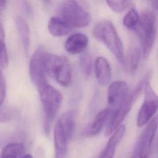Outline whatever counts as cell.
I'll return each mask as SVG.
<instances>
[{
  "instance_id": "obj_1",
  "label": "cell",
  "mask_w": 158,
  "mask_h": 158,
  "mask_svg": "<svg viewBox=\"0 0 158 158\" xmlns=\"http://www.w3.org/2000/svg\"><path fill=\"white\" fill-rule=\"evenodd\" d=\"M44 114V130L49 134L50 128L60 107L62 96L60 92L51 86L48 81L36 86Z\"/></svg>"
},
{
  "instance_id": "obj_2",
  "label": "cell",
  "mask_w": 158,
  "mask_h": 158,
  "mask_svg": "<svg viewBox=\"0 0 158 158\" xmlns=\"http://www.w3.org/2000/svg\"><path fill=\"white\" fill-rule=\"evenodd\" d=\"M93 34L96 39L106 46L120 64L125 65L123 44L110 21L102 20L98 22L93 27Z\"/></svg>"
},
{
  "instance_id": "obj_3",
  "label": "cell",
  "mask_w": 158,
  "mask_h": 158,
  "mask_svg": "<svg viewBox=\"0 0 158 158\" xmlns=\"http://www.w3.org/2000/svg\"><path fill=\"white\" fill-rule=\"evenodd\" d=\"M44 69L47 75L53 77L63 86H69L72 80V68L67 58L46 52Z\"/></svg>"
},
{
  "instance_id": "obj_4",
  "label": "cell",
  "mask_w": 158,
  "mask_h": 158,
  "mask_svg": "<svg viewBox=\"0 0 158 158\" xmlns=\"http://www.w3.org/2000/svg\"><path fill=\"white\" fill-rule=\"evenodd\" d=\"M148 74L149 73H148V75H146L141 81L138 83L136 86L130 92L128 96L121 106H120L116 110H114L112 116L107 122L105 131L106 136H109L120 126V123L124 120L126 115L131 110L135 102L142 93L146 81L149 79Z\"/></svg>"
},
{
  "instance_id": "obj_5",
  "label": "cell",
  "mask_w": 158,
  "mask_h": 158,
  "mask_svg": "<svg viewBox=\"0 0 158 158\" xmlns=\"http://www.w3.org/2000/svg\"><path fill=\"white\" fill-rule=\"evenodd\" d=\"M139 17V22L136 30L141 40L143 58L147 59L156 37V16L152 12L144 10Z\"/></svg>"
},
{
  "instance_id": "obj_6",
  "label": "cell",
  "mask_w": 158,
  "mask_h": 158,
  "mask_svg": "<svg viewBox=\"0 0 158 158\" xmlns=\"http://www.w3.org/2000/svg\"><path fill=\"white\" fill-rule=\"evenodd\" d=\"M59 17L72 28L84 27L90 22L89 14L77 1H64L59 5Z\"/></svg>"
},
{
  "instance_id": "obj_7",
  "label": "cell",
  "mask_w": 158,
  "mask_h": 158,
  "mask_svg": "<svg viewBox=\"0 0 158 158\" xmlns=\"http://www.w3.org/2000/svg\"><path fill=\"white\" fill-rule=\"evenodd\" d=\"M144 97L137 117V125L142 127L148 123L158 110V96L152 89L149 80L144 85Z\"/></svg>"
},
{
  "instance_id": "obj_8",
  "label": "cell",
  "mask_w": 158,
  "mask_h": 158,
  "mask_svg": "<svg viewBox=\"0 0 158 158\" xmlns=\"http://www.w3.org/2000/svg\"><path fill=\"white\" fill-rule=\"evenodd\" d=\"M158 127V114L148 122L135 146L132 158H149L152 141Z\"/></svg>"
},
{
  "instance_id": "obj_9",
  "label": "cell",
  "mask_w": 158,
  "mask_h": 158,
  "mask_svg": "<svg viewBox=\"0 0 158 158\" xmlns=\"http://www.w3.org/2000/svg\"><path fill=\"white\" fill-rule=\"evenodd\" d=\"M46 52L42 48H39L32 55L30 61V76L35 86L47 81V74L44 69V56Z\"/></svg>"
},
{
  "instance_id": "obj_10",
  "label": "cell",
  "mask_w": 158,
  "mask_h": 158,
  "mask_svg": "<svg viewBox=\"0 0 158 158\" xmlns=\"http://www.w3.org/2000/svg\"><path fill=\"white\" fill-rule=\"evenodd\" d=\"M129 87L124 81L118 80L112 82L107 91V102L109 108L116 110L125 101L130 93Z\"/></svg>"
},
{
  "instance_id": "obj_11",
  "label": "cell",
  "mask_w": 158,
  "mask_h": 158,
  "mask_svg": "<svg viewBox=\"0 0 158 158\" xmlns=\"http://www.w3.org/2000/svg\"><path fill=\"white\" fill-rule=\"evenodd\" d=\"M114 110L109 107L99 112L91 123L85 128L83 134L85 136H94L98 135L106 122H109Z\"/></svg>"
},
{
  "instance_id": "obj_12",
  "label": "cell",
  "mask_w": 158,
  "mask_h": 158,
  "mask_svg": "<svg viewBox=\"0 0 158 158\" xmlns=\"http://www.w3.org/2000/svg\"><path fill=\"white\" fill-rule=\"evenodd\" d=\"M55 158H66L69 139L58 119L54 129Z\"/></svg>"
},
{
  "instance_id": "obj_13",
  "label": "cell",
  "mask_w": 158,
  "mask_h": 158,
  "mask_svg": "<svg viewBox=\"0 0 158 158\" xmlns=\"http://www.w3.org/2000/svg\"><path fill=\"white\" fill-rule=\"evenodd\" d=\"M88 44V36L81 33L70 35L64 43L66 51L71 54H78L84 52Z\"/></svg>"
},
{
  "instance_id": "obj_14",
  "label": "cell",
  "mask_w": 158,
  "mask_h": 158,
  "mask_svg": "<svg viewBox=\"0 0 158 158\" xmlns=\"http://www.w3.org/2000/svg\"><path fill=\"white\" fill-rule=\"evenodd\" d=\"M94 72L98 83L107 85L111 78V69L107 60L104 57H98L94 62Z\"/></svg>"
},
{
  "instance_id": "obj_15",
  "label": "cell",
  "mask_w": 158,
  "mask_h": 158,
  "mask_svg": "<svg viewBox=\"0 0 158 158\" xmlns=\"http://www.w3.org/2000/svg\"><path fill=\"white\" fill-rule=\"evenodd\" d=\"M125 132V127L120 125L112 133L99 158H114L116 148L123 137Z\"/></svg>"
},
{
  "instance_id": "obj_16",
  "label": "cell",
  "mask_w": 158,
  "mask_h": 158,
  "mask_svg": "<svg viewBox=\"0 0 158 158\" xmlns=\"http://www.w3.org/2000/svg\"><path fill=\"white\" fill-rule=\"evenodd\" d=\"M48 28L52 36L60 37L69 34L73 28L59 17H53L49 20Z\"/></svg>"
},
{
  "instance_id": "obj_17",
  "label": "cell",
  "mask_w": 158,
  "mask_h": 158,
  "mask_svg": "<svg viewBox=\"0 0 158 158\" xmlns=\"http://www.w3.org/2000/svg\"><path fill=\"white\" fill-rule=\"evenodd\" d=\"M141 54V48L136 44H132L128 49L125 58V65L130 73L133 74L136 71L140 62Z\"/></svg>"
},
{
  "instance_id": "obj_18",
  "label": "cell",
  "mask_w": 158,
  "mask_h": 158,
  "mask_svg": "<svg viewBox=\"0 0 158 158\" xmlns=\"http://www.w3.org/2000/svg\"><path fill=\"white\" fill-rule=\"evenodd\" d=\"M15 24L20 37L25 53L28 55L30 45V28L28 23L22 17L18 16L15 19Z\"/></svg>"
},
{
  "instance_id": "obj_19",
  "label": "cell",
  "mask_w": 158,
  "mask_h": 158,
  "mask_svg": "<svg viewBox=\"0 0 158 158\" xmlns=\"http://www.w3.org/2000/svg\"><path fill=\"white\" fill-rule=\"evenodd\" d=\"M25 149L22 143H9L2 149L0 158H22L24 156Z\"/></svg>"
},
{
  "instance_id": "obj_20",
  "label": "cell",
  "mask_w": 158,
  "mask_h": 158,
  "mask_svg": "<svg viewBox=\"0 0 158 158\" xmlns=\"http://www.w3.org/2000/svg\"><path fill=\"white\" fill-rule=\"evenodd\" d=\"M76 116L75 110H70L64 113L59 118L69 140L71 138L74 131Z\"/></svg>"
},
{
  "instance_id": "obj_21",
  "label": "cell",
  "mask_w": 158,
  "mask_h": 158,
  "mask_svg": "<svg viewBox=\"0 0 158 158\" xmlns=\"http://www.w3.org/2000/svg\"><path fill=\"white\" fill-rule=\"evenodd\" d=\"M139 15L135 9L132 6L125 15L123 19V25L128 29H136L139 22Z\"/></svg>"
},
{
  "instance_id": "obj_22",
  "label": "cell",
  "mask_w": 158,
  "mask_h": 158,
  "mask_svg": "<svg viewBox=\"0 0 158 158\" xmlns=\"http://www.w3.org/2000/svg\"><path fill=\"white\" fill-rule=\"evenodd\" d=\"M9 64V57L5 43V33L2 23L0 21V66L6 68Z\"/></svg>"
},
{
  "instance_id": "obj_23",
  "label": "cell",
  "mask_w": 158,
  "mask_h": 158,
  "mask_svg": "<svg viewBox=\"0 0 158 158\" xmlns=\"http://www.w3.org/2000/svg\"><path fill=\"white\" fill-rule=\"evenodd\" d=\"M80 67L86 77L91 75L93 70V60L88 52H82L80 56Z\"/></svg>"
},
{
  "instance_id": "obj_24",
  "label": "cell",
  "mask_w": 158,
  "mask_h": 158,
  "mask_svg": "<svg viewBox=\"0 0 158 158\" xmlns=\"http://www.w3.org/2000/svg\"><path fill=\"white\" fill-rule=\"evenodd\" d=\"M109 8L114 12L120 13L133 6L132 2L128 1H106Z\"/></svg>"
},
{
  "instance_id": "obj_25",
  "label": "cell",
  "mask_w": 158,
  "mask_h": 158,
  "mask_svg": "<svg viewBox=\"0 0 158 158\" xmlns=\"http://www.w3.org/2000/svg\"><path fill=\"white\" fill-rule=\"evenodd\" d=\"M6 94V82L2 71L0 70V107L4 100Z\"/></svg>"
},
{
  "instance_id": "obj_26",
  "label": "cell",
  "mask_w": 158,
  "mask_h": 158,
  "mask_svg": "<svg viewBox=\"0 0 158 158\" xmlns=\"http://www.w3.org/2000/svg\"><path fill=\"white\" fill-rule=\"evenodd\" d=\"M12 111L9 108H0V121L6 122L12 117Z\"/></svg>"
},
{
  "instance_id": "obj_27",
  "label": "cell",
  "mask_w": 158,
  "mask_h": 158,
  "mask_svg": "<svg viewBox=\"0 0 158 158\" xmlns=\"http://www.w3.org/2000/svg\"><path fill=\"white\" fill-rule=\"evenodd\" d=\"M149 2L152 7L158 11V1H151Z\"/></svg>"
},
{
  "instance_id": "obj_28",
  "label": "cell",
  "mask_w": 158,
  "mask_h": 158,
  "mask_svg": "<svg viewBox=\"0 0 158 158\" xmlns=\"http://www.w3.org/2000/svg\"><path fill=\"white\" fill-rule=\"evenodd\" d=\"M6 1H0V7L1 8L4 7L5 6V5H6Z\"/></svg>"
},
{
  "instance_id": "obj_29",
  "label": "cell",
  "mask_w": 158,
  "mask_h": 158,
  "mask_svg": "<svg viewBox=\"0 0 158 158\" xmlns=\"http://www.w3.org/2000/svg\"><path fill=\"white\" fill-rule=\"evenodd\" d=\"M22 158H33V157H32V156L31 155H30V154H25V155H24V156L22 157Z\"/></svg>"
}]
</instances>
